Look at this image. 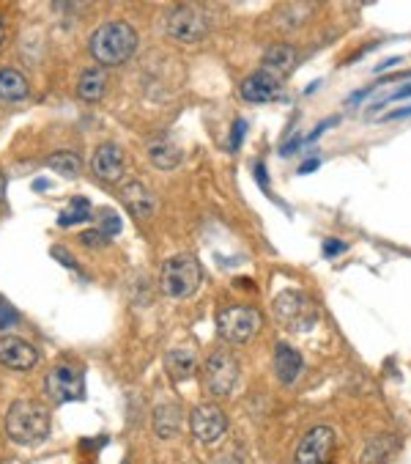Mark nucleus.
<instances>
[{"label":"nucleus","mask_w":411,"mask_h":464,"mask_svg":"<svg viewBox=\"0 0 411 464\" xmlns=\"http://www.w3.org/2000/svg\"><path fill=\"white\" fill-rule=\"evenodd\" d=\"M91 171L102 179V182H118L124 176V154L116 143H105L97 148L94 160H91Z\"/></svg>","instance_id":"obj_13"},{"label":"nucleus","mask_w":411,"mask_h":464,"mask_svg":"<svg viewBox=\"0 0 411 464\" xmlns=\"http://www.w3.org/2000/svg\"><path fill=\"white\" fill-rule=\"evenodd\" d=\"M164 31H168L171 39L182 42V44H195L201 39H206L209 33V20L203 12L192 9V6H179L168 14V23H164Z\"/></svg>","instance_id":"obj_8"},{"label":"nucleus","mask_w":411,"mask_h":464,"mask_svg":"<svg viewBox=\"0 0 411 464\" xmlns=\"http://www.w3.org/2000/svg\"><path fill=\"white\" fill-rule=\"evenodd\" d=\"M302 368H304L302 355H299L291 344L280 341V344L275 346V371H277V379H280L283 384H294V382L302 376Z\"/></svg>","instance_id":"obj_14"},{"label":"nucleus","mask_w":411,"mask_h":464,"mask_svg":"<svg viewBox=\"0 0 411 464\" xmlns=\"http://www.w3.org/2000/svg\"><path fill=\"white\" fill-rule=\"evenodd\" d=\"M214 464H241V461H238L236 456H222V459H217Z\"/></svg>","instance_id":"obj_31"},{"label":"nucleus","mask_w":411,"mask_h":464,"mask_svg":"<svg viewBox=\"0 0 411 464\" xmlns=\"http://www.w3.org/2000/svg\"><path fill=\"white\" fill-rule=\"evenodd\" d=\"M6 434L17 445H39L50 434V415L39 402L20 399L6 412Z\"/></svg>","instance_id":"obj_1"},{"label":"nucleus","mask_w":411,"mask_h":464,"mask_svg":"<svg viewBox=\"0 0 411 464\" xmlns=\"http://www.w3.org/2000/svg\"><path fill=\"white\" fill-rule=\"evenodd\" d=\"M4 36H6V28H4V23H0V44H4Z\"/></svg>","instance_id":"obj_32"},{"label":"nucleus","mask_w":411,"mask_h":464,"mask_svg":"<svg viewBox=\"0 0 411 464\" xmlns=\"http://www.w3.org/2000/svg\"><path fill=\"white\" fill-rule=\"evenodd\" d=\"M296 61V50L291 44H275L264 52V66L266 71H288Z\"/></svg>","instance_id":"obj_21"},{"label":"nucleus","mask_w":411,"mask_h":464,"mask_svg":"<svg viewBox=\"0 0 411 464\" xmlns=\"http://www.w3.org/2000/svg\"><path fill=\"white\" fill-rule=\"evenodd\" d=\"M408 116H411V105H408V108H400V110H392V113H387L384 118H387V121H395V118H408Z\"/></svg>","instance_id":"obj_28"},{"label":"nucleus","mask_w":411,"mask_h":464,"mask_svg":"<svg viewBox=\"0 0 411 464\" xmlns=\"http://www.w3.org/2000/svg\"><path fill=\"white\" fill-rule=\"evenodd\" d=\"M244 135H247V121H241V118H238V121L233 124V137H230V151H236V148H238V143L244 140Z\"/></svg>","instance_id":"obj_25"},{"label":"nucleus","mask_w":411,"mask_h":464,"mask_svg":"<svg viewBox=\"0 0 411 464\" xmlns=\"http://www.w3.org/2000/svg\"><path fill=\"white\" fill-rule=\"evenodd\" d=\"M47 396L58 404L63 402H77L86 396V374L77 365H55L50 374H47Z\"/></svg>","instance_id":"obj_7"},{"label":"nucleus","mask_w":411,"mask_h":464,"mask_svg":"<svg viewBox=\"0 0 411 464\" xmlns=\"http://www.w3.org/2000/svg\"><path fill=\"white\" fill-rule=\"evenodd\" d=\"M275 317L291 333H310L318 325V308L304 291L288 289L275 299Z\"/></svg>","instance_id":"obj_4"},{"label":"nucleus","mask_w":411,"mask_h":464,"mask_svg":"<svg viewBox=\"0 0 411 464\" xmlns=\"http://www.w3.org/2000/svg\"><path fill=\"white\" fill-rule=\"evenodd\" d=\"M406 97H411V83H408V86H403V89H397V91H392V94H389V97H387V99H384L381 105H376L373 110H378V108H384L387 102H397V99H406Z\"/></svg>","instance_id":"obj_26"},{"label":"nucleus","mask_w":411,"mask_h":464,"mask_svg":"<svg viewBox=\"0 0 411 464\" xmlns=\"http://www.w3.org/2000/svg\"><path fill=\"white\" fill-rule=\"evenodd\" d=\"M190 426H192L195 440L203 442V445H214V442H220L228 434V418H225V412L217 404L195 407L192 418H190Z\"/></svg>","instance_id":"obj_10"},{"label":"nucleus","mask_w":411,"mask_h":464,"mask_svg":"<svg viewBox=\"0 0 411 464\" xmlns=\"http://www.w3.org/2000/svg\"><path fill=\"white\" fill-rule=\"evenodd\" d=\"M318 166H321V160H310V163H304V166H302V171H299V174H313Z\"/></svg>","instance_id":"obj_30"},{"label":"nucleus","mask_w":411,"mask_h":464,"mask_svg":"<svg viewBox=\"0 0 411 464\" xmlns=\"http://www.w3.org/2000/svg\"><path fill=\"white\" fill-rule=\"evenodd\" d=\"M203 283V267L192 256H173L162 267V291L171 299L192 297Z\"/></svg>","instance_id":"obj_3"},{"label":"nucleus","mask_w":411,"mask_h":464,"mask_svg":"<svg viewBox=\"0 0 411 464\" xmlns=\"http://www.w3.org/2000/svg\"><path fill=\"white\" fill-rule=\"evenodd\" d=\"M343 251H346L343 242H326V245H323V256H326V259H332V256H338V253H343Z\"/></svg>","instance_id":"obj_27"},{"label":"nucleus","mask_w":411,"mask_h":464,"mask_svg":"<svg viewBox=\"0 0 411 464\" xmlns=\"http://www.w3.org/2000/svg\"><path fill=\"white\" fill-rule=\"evenodd\" d=\"M151 160H154L156 168L171 171V168H176V166L182 163V148H179L173 140H168V137L154 140V143H151Z\"/></svg>","instance_id":"obj_20"},{"label":"nucleus","mask_w":411,"mask_h":464,"mask_svg":"<svg viewBox=\"0 0 411 464\" xmlns=\"http://www.w3.org/2000/svg\"><path fill=\"white\" fill-rule=\"evenodd\" d=\"M17 311H14V308L9 305V302H4V299H0V327H14L17 325Z\"/></svg>","instance_id":"obj_24"},{"label":"nucleus","mask_w":411,"mask_h":464,"mask_svg":"<svg viewBox=\"0 0 411 464\" xmlns=\"http://www.w3.org/2000/svg\"><path fill=\"white\" fill-rule=\"evenodd\" d=\"M36 360H39V355H36V349L28 341H23L17 336H4V338H0V363H4L6 368H12V371H31L36 365Z\"/></svg>","instance_id":"obj_11"},{"label":"nucleus","mask_w":411,"mask_h":464,"mask_svg":"<svg viewBox=\"0 0 411 464\" xmlns=\"http://www.w3.org/2000/svg\"><path fill=\"white\" fill-rule=\"evenodd\" d=\"M47 168L61 174V176L74 179V176H79L82 163H79L77 154H71V151H58V154H50V157H47Z\"/></svg>","instance_id":"obj_22"},{"label":"nucleus","mask_w":411,"mask_h":464,"mask_svg":"<svg viewBox=\"0 0 411 464\" xmlns=\"http://www.w3.org/2000/svg\"><path fill=\"white\" fill-rule=\"evenodd\" d=\"M164 368H168V374L176 379V382H184L195 374L198 368V360L190 349H173L164 355Z\"/></svg>","instance_id":"obj_19"},{"label":"nucleus","mask_w":411,"mask_h":464,"mask_svg":"<svg viewBox=\"0 0 411 464\" xmlns=\"http://www.w3.org/2000/svg\"><path fill=\"white\" fill-rule=\"evenodd\" d=\"M91 217V204L86 198H74L69 209L58 217V225H74V223H86Z\"/></svg>","instance_id":"obj_23"},{"label":"nucleus","mask_w":411,"mask_h":464,"mask_svg":"<svg viewBox=\"0 0 411 464\" xmlns=\"http://www.w3.org/2000/svg\"><path fill=\"white\" fill-rule=\"evenodd\" d=\"M121 198H124L126 209L137 217H151L156 212V195L148 187H143L140 182H129L121 190Z\"/></svg>","instance_id":"obj_15"},{"label":"nucleus","mask_w":411,"mask_h":464,"mask_svg":"<svg viewBox=\"0 0 411 464\" xmlns=\"http://www.w3.org/2000/svg\"><path fill=\"white\" fill-rule=\"evenodd\" d=\"M203 384L211 396H230L238 384V360L230 352H214L203 363Z\"/></svg>","instance_id":"obj_6"},{"label":"nucleus","mask_w":411,"mask_h":464,"mask_svg":"<svg viewBox=\"0 0 411 464\" xmlns=\"http://www.w3.org/2000/svg\"><path fill=\"white\" fill-rule=\"evenodd\" d=\"M28 97V80L17 69H0V102H23Z\"/></svg>","instance_id":"obj_16"},{"label":"nucleus","mask_w":411,"mask_h":464,"mask_svg":"<svg viewBox=\"0 0 411 464\" xmlns=\"http://www.w3.org/2000/svg\"><path fill=\"white\" fill-rule=\"evenodd\" d=\"M261 314L250 305H230L217 317V333L228 344H247L261 330Z\"/></svg>","instance_id":"obj_5"},{"label":"nucleus","mask_w":411,"mask_h":464,"mask_svg":"<svg viewBox=\"0 0 411 464\" xmlns=\"http://www.w3.org/2000/svg\"><path fill=\"white\" fill-rule=\"evenodd\" d=\"M137 50V33L129 23H105L91 36V52L102 66H121Z\"/></svg>","instance_id":"obj_2"},{"label":"nucleus","mask_w":411,"mask_h":464,"mask_svg":"<svg viewBox=\"0 0 411 464\" xmlns=\"http://www.w3.org/2000/svg\"><path fill=\"white\" fill-rule=\"evenodd\" d=\"M280 91V83H277V77L269 74L266 69L250 74L247 80L241 83V99L247 102H253V105H264V102H272Z\"/></svg>","instance_id":"obj_12"},{"label":"nucleus","mask_w":411,"mask_h":464,"mask_svg":"<svg viewBox=\"0 0 411 464\" xmlns=\"http://www.w3.org/2000/svg\"><path fill=\"white\" fill-rule=\"evenodd\" d=\"M105 89H107V77L99 66L94 69H86L79 74V83H77V94L79 99H86V102H99L105 97Z\"/></svg>","instance_id":"obj_17"},{"label":"nucleus","mask_w":411,"mask_h":464,"mask_svg":"<svg viewBox=\"0 0 411 464\" xmlns=\"http://www.w3.org/2000/svg\"><path fill=\"white\" fill-rule=\"evenodd\" d=\"M332 450H335V429L329 426H313L294 456V464H329L332 461Z\"/></svg>","instance_id":"obj_9"},{"label":"nucleus","mask_w":411,"mask_h":464,"mask_svg":"<svg viewBox=\"0 0 411 464\" xmlns=\"http://www.w3.org/2000/svg\"><path fill=\"white\" fill-rule=\"evenodd\" d=\"M154 431L162 440H171L182 431V407L179 404H162L154 412Z\"/></svg>","instance_id":"obj_18"},{"label":"nucleus","mask_w":411,"mask_h":464,"mask_svg":"<svg viewBox=\"0 0 411 464\" xmlns=\"http://www.w3.org/2000/svg\"><path fill=\"white\" fill-rule=\"evenodd\" d=\"M332 124H335V118H332V121H321V124H318V127H315V129H313V132L307 135V140H315V137H318V135H321V132H323L326 127H332Z\"/></svg>","instance_id":"obj_29"},{"label":"nucleus","mask_w":411,"mask_h":464,"mask_svg":"<svg viewBox=\"0 0 411 464\" xmlns=\"http://www.w3.org/2000/svg\"><path fill=\"white\" fill-rule=\"evenodd\" d=\"M0 198H4V176H0Z\"/></svg>","instance_id":"obj_33"}]
</instances>
